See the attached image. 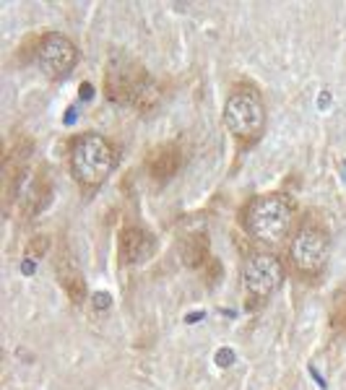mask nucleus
<instances>
[{
    "label": "nucleus",
    "mask_w": 346,
    "mask_h": 390,
    "mask_svg": "<svg viewBox=\"0 0 346 390\" xmlns=\"http://www.w3.org/2000/svg\"><path fill=\"white\" fill-rule=\"evenodd\" d=\"M104 94L115 104L136 107L144 112L154 107V102L159 99L154 78L144 65L125 53H115L109 57L107 73H104Z\"/></svg>",
    "instance_id": "f257e3e1"
},
{
    "label": "nucleus",
    "mask_w": 346,
    "mask_h": 390,
    "mask_svg": "<svg viewBox=\"0 0 346 390\" xmlns=\"http://www.w3.org/2000/svg\"><path fill=\"white\" fill-rule=\"evenodd\" d=\"M291 221H294V203L282 193L258 195L242 211L245 232L265 245L282 242L284 237L289 235Z\"/></svg>",
    "instance_id": "f03ea898"
},
{
    "label": "nucleus",
    "mask_w": 346,
    "mask_h": 390,
    "mask_svg": "<svg viewBox=\"0 0 346 390\" xmlns=\"http://www.w3.org/2000/svg\"><path fill=\"white\" fill-rule=\"evenodd\" d=\"M115 159L118 156L112 144L99 133H81L73 138L71 172L86 188H97L107 180L109 172L115 169Z\"/></svg>",
    "instance_id": "7ed1b4c3"
},
{
    "label": "nucleus",
    "mask_w": 346,
    "mask_h": 390,
    "mask_svg": "<svg viewBox=\"0 0 346 390\" xmlns=\"http://www.w3.org/2000/svg\"><path fill=\"white\" fill-rule=\"evenodd\" d=\"M224 125L240 144H255L265 130V104L255 86H235L224 102Z\"/></svg>",
    "instance_id": "20e7f679"
},
{
    "label": "nucleus",
    "mask_w": 346,
    "mask_h": 390,
    "mask_svg": "<svg viewBox=\"0 0 346 390\" xmlns=\"http://www.w3.org/2000/svg\"><path fill=\"white\" fill-rule=\"evenodd\" d=\"M331 255V237L318 221H305L291 237V265L305 276H318Z\"/></svg>",
    "instance_id": "39448f33"
},
{
    "label": "nucleus",
    "mask_w": 346,
    "mask_h": 390,
    "mask_svg": "<svg viewBox=\"0 0 346 390\" xmlns=\"http://www.w3.org/2000/svg\"><path fill=\"white\" fill-rule=\"evenodd\" d=\"M284 284V265L276 255L255 253L242 265V291L247 302L271 300Z\"/></svg>",
    "instance_id": "423d86ee"
},
{
    "label": "nucleus",
    "mask_w": 346,
    "mask_h": 390,
    "mask_svg": "<svg viewBox=\"0 0 346 390\" xmlns=\"http://www.w3.org/2000/svg\"><path fill=\"white\" fill-rule=\"evenodd\" d=\"M34 63L47 78H65L78 63V50L65 34H45L34 45Z\"/></svg>",
    "instance_id": "0eeeda50"
},
{
    "label": "nucleus",
    "mask_w": 346,
    "mask_h": 390,
    "mask_svg": "<svg viewBox=\"0 0 346 390\" xmlns=\"http://www.w3.org/2000/svg\"><path fill=\"white\" fill-rule=\"evenodd\" d=\"M32 154V141L24 136H18L13 144L8 146V154L3 162V190H6V206L11 209V203L16 200V195H21V180L27 172V162Z\"/></svg>",
    "instance_id": "6e6552de"
},
{
    "label": "nucleus",
    "mask_w": 346,
    "mask_h": 390,
    "mask_svg": "<svg viewBox=\"0 0 346 390\" xmlns=\"http://www.w3.org/2000/svg\"><path fill=\"white\" fill-rule=\"evenodd\" d=\"M156 253V239L141 227H125L120 232V260L127 265L146 263Z\"/></svg>",
    "instance_id": "1a4fd4ad"
},
{
    "label": "nucleus",
    "mask_w": 346,
    "mask_h": 390,
    "mask_svg": "<svg viewBox=\"0 0 346 390\" xmlns=\"http://www.w3.org/2000/svg\"><path fill=\"white\" fill-rule=\"evenodd\" d=\"M55 268H57V279H60V286L65 289V294L76 305H81L86 300V279H83L81 268L76 265V260H73V255L68 250H60L57 260H55Z\"/></svg>",
    "instance_id": "9d476101"
},
{
    "label": "nucleus",
    "mask_w": 346,
    "mask_h": 390,
    "mask_svg": "<svg viewBox=\"0 0 346 390\" xmlns=\"http://www.w3.org/2000/svg\"><path fill=\"white\" fill-rule=\"evenodd\" d=\"M180 164H182L180 148L172 144H164L148 154V159H146V169H148V174H151L156 182H167L180 172Z\"/></svg>",
    "instance_id": "9b49d317"
},
{
    "label": "nucleus",
    "mask_w": 346,
    "mask_h": 390,
    "mask_svg": "<svg viewBox=\"0 0 346 390\" xmlns=\"http://www.w3.org/2000/svg\"><path fill=\"white\" fill-rule=\"evenodd\" d=\"M50 177H47L45 169H39L36 172V177L32 180V185H29V190H27V198H21L24 200V214L27 216H34V214H39V211L45 209L47 206V200H50Z\"/></svg>",
    "instance_id": "f8f14e48"
},
{
    "label": "nucleus",
    "mask_w": 346,
    "mask_h": 390,
    "mask_svg": "<svg viewBox=\"0 0 346 390\" xmlns=\"http://www.w3.org/2000/svg\"><path fill=\"white\" fill-rule=\"evenodd\" d=\"M180 258L185 265H200L209 260V237L203 232H193L180 242Z\"/></svg>",
    "instance_id": "ddd939ff"
}]
</instances>
